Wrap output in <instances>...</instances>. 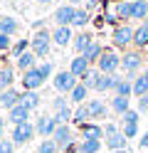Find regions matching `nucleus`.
Listing matches in <instances>:
<instances>
[{
    "label": "nucleus",
    "instance_id": "45",
    "mask_svg": "<svg viewBox=\"0 0 148 153\" xmlns=\"http://www.w3.org/2000/svg\"><path fill=\"white\" fill-rule=\"evenodd\" d=\"M104 20H106L109 25H116V20H118V17H116V13H106V17H104Z\"/></svg>",
    "mask_w": 148,
    "mask_h": 153
},
{
    "label": "nucleus",
    "instance_id": "22",
    "mask_svg": "<svg viewBox=\"0 0 148 153\" xmlns=\"http://www.w3.org/2000/svg\"><path fill=\"white\" fill-rule=\"evenodd\" d=\"M86 94H89V89L84 87L82 82H79L77 87H74L72 91H69V99H72V101L77 104V106H82V104H86V101H89V99H86Z\"/></svg>",
    "mask_w": 148,
    "mask_h": 153
},
{
    "label": "nucleus",
    "instance_id": "16",
    "mask_svg": "<svg viewBox=\"0 0 148 153\" xmlns=\"http://www.w3.org/2000/svg\"><path fill=\"white\" fill-rule=\"evenodd\" d=\"M17 27H20V22L15 20V17L0 15V35H7V37H13V35H17Z\"/></svg>",
    "mask_w": 148,
    "mask_h": 153
},
{
    "label": "nucleus",
    "instance_id": "24",
    "mask_svg": "<svg viewBox=\"0 0 148 153\" xmlns=\"http://www.w3.org/2000/svg\"><path fill=\"white\" fill-rule=\"evenodd\" d=\"M111 111L118 114V116H123L126 111H131V99H126V97H114V99H111Z\"/></svg>",
    "mask_w": 148,
    "mask_h": 153
},
{
    "label": "nucleus",
    "instance_id": "21",
    "mask_svg": "<svg viewBox=\"0 0 148 153\" xmlns=\"http://www.w3.org/2000/svg\"><path fill=\"white\" fill-rule=\"evenodd\" d=\"M20 101V94L15 91V89H7V91H0V106H3V109H13L15 106V104Z\"/></svg>",
    "mask_w": 148,
    "mask_h": 153
},
{
    "label": "nucleus",
    "instance_id": "49",
    "mask_svg": "<svg viewBox=\"0 0 148 153\" xmlns=\"http://www.w3.org/2000/svg\"><path fill=\"white\" fill-rule=\"evenodd\" d=\"M69 5H72V7H79V5H82V0H69Z\"/></svg>",
    "mask_w": 148,
    "mask_h": 153
},
{
    "label": "nucleus",
    "instance_id": "55",
    "mask_svg": "<svg viewBox=\"0 0 148 153\" xmlns=\"http://www.w3.org/2000/svg\"><path fill=\"white\" fill-rule=\"evenodd\" d=\"M146 22H148V20H146Z\"/></svg>",
    "mask_w": 148,
    "mask_h": 153
},
{
    "label": "nucleus",
    "instance_id": "54",
    "mask_svg": "<svg viewBox=\"0 0 148 153\" xmlns=\"http://www.w3.org/2000/svg\"><path fill=\"white\" fill-rule=\"evenodd\" d=\"M72 153H79V151H72Z\"/></svg>",
    "mask_w": 148,
    "mask_h": 153
},
{
    "label": "nucleus",
    "instance_id": "32",
    "mask_svg": "<svg viewBox=\"0 0 148 153\" xmlns=\"http://www.w3.org/2000/svg\"><path fill=\"white\" fill-rule=\"evenodd\" d=\"M131 84H133V94H136V97H146V94H148V79L143 74H138Z\"/></svg>",
    "mask_w": 148,
    "mask_h": 153
},
{
    "label": "nucleus",
    "instance_id": "31",
    "mask_svg": "<svg viewBox=\"0 0 148 153\" xmlns=\"http://www.w3.org/2000/svg\"><path fill=\"white\" fill-rule=\"evenodd\" d=\"M114 13L118 20H131V0H121V3H116Z\"/></svg>",
    "mask_w": 148,
    "mask_h": 153
},
{
    "label": "nucleus",
    "instance_id": "23",
    "mask_svg": "<svg viewBox=\"0 0 148 153\" xmlns=\"http://www.w3.org/2000/svg\"><path fill=\"white\" fill-rule=\"evenodd\" d=\"M91 42H94V40H91V35L79 32V35L74 37V40H72V45H74V52H77V54H84V52H86V47L91 45Z\"/></svg>",
    "mask_w": 148,
    "mask_h": 153
},
{
    "label": "nucleus",
    "instance_id": "8",
    "mask_svg": "<svg viewBox=\"0 0 148 153\" xmlns=\"http://www.w3.org/2000/svg\"><path fill=\"white\" fill-rule=\"evenodd\" d=\"M74 13H77V7H72V5H59L57 10H54V22H57V27H69L72 25V20H74Z\"/></svg>",
    "mask_w": 148,
    "mask_h": 153
},
{
    "label": "nucleus",
    "instance_id": "9",
    "mask_svg": "<svg viewBox=\"0 0 148 153\" xmlns=\"http://www.w3.org/2000/svg\"><path fill=\"white\" fill-rule=\"evenodd\" d=\"M114 45L116 47H128L133 42V27H128V25H118V27H114Z\"/></svg>",
    "mask_w": 148,
    "mask_h": 153
},
{
    "label": "nucleus",
    "instance_id": "44",
    "mask_svg": "<svg viewBox=\"0 0 148 153\" xmlns=\"http://www.w3.org/2000/svg\"><path fill=\"white\" fill-rule=\"evenodd\" d=\"M138 111H148V94L138 99Z\"/></svg>",
    "mask_w": 148,
    "mask_h": 153
},
{
    "label": "nucleus",
    "instance_id": "48",
    "mask_svg": "<svg viewBox=\"0 0 148 153\" xmlns=\"http://www.w3.org/2000/svg\"><path fill=\"white\" fill-rule=\"evenodd\" d=\"M94 7H96V0H89V3H86V7H84V10H86V13H91V10H94Z\"/></svg>",
    "mask_w": 148,
    "mask_h": 153
},
{
    "label": "nucleus",
    "instance_id": "26",
    "mask_svg": "<svg viewBox=\"0 0 148 153\" xmlns=\"http://www.w3.org/2000/svg\"><path fill=\"white\" fill-rule=\"evenodd\" d=\"M133 45L136 47H148V22L138 25L133 30Z\"/></svg>",
    "mask_w": 148,
    "mask_h": 153
},
{
    "label": "nucleus",
    "instance_id": "19",
    "mask_svg": "<svg viewBox=\"0 0 148 153\" xmlns=\"http://www.w3.org/2000/svg\"><path fill=\"white\" fill-rule=\"evenodd\" d=\"M114 82H116V76H111V74H99V79H96V84H94V91H99V94L114 91Z\"/></svg>",
    "mask_w": 148,
    "mask_h": 153
},
{
    "label": "nucleus",
    "instance_id": "47",
    "mask_svg": "<svg viewBox=\"0 0 148 153\" xmlns=\"http://www.w3.org/2000/svg\"><path fill=\"white\" fill-rule=\"evenodd\" d=\"M5 121H7V119L0 116V141H3V133H5Z\"/></svg>",
    "mask_w": 148,
    "mask_h": 153
},
{
    "label": "nucleus",
    "instance_id": "37",
    "mask_svg": "<svg viewBox=\"0 0 148 153\" xmlns=\"http://www.w3.org/2000/svg\"><path fill=\"white\" fill-rule=\"evenodd\" d=\"M37 72H39V76H42V82H47L49 76H52L54 67H52V62H42V64H37Z\"/></svg>",
    "mask_w": 148,
    "mask_h": 153
},
{
    "label": "nucleus",
    "instance_id": "30",
    "mask_svg": "<svg viewBox=\"0 0 148 153\" xmlns=\"http://www.w3.org/2000/svg\"><path fill=\"white\" fill-rule=\"evenodd\" d=\"M106 146L111 148V151H123V148H126V136L118 131V133H114V136L106 138Z\"/></svg>",
    "mask_w": 148,
    "mask_h": 153
},
{
    "label": "nucleus",
    "instance_id": "14",
    "mask_svg": "<svg viewBox=\"0 0 148 153\" xmlns=\"http://www.w3.org/2000/svg\"><path fill=\"white\" fill-rule=\"evenodd\" d=\"M72 40H74V37H72V27H54L52 42H54L57 47H67Z\"/></svg>",
    "mask_w": 148,
    "mask_h": 153
},
{
    "label": "nucleus",
    "instance_id": "25",
    "mask_svg": "<svg viewBox=\"0 0 148 153\" xmlns=\"http://www.w3.org/2000/svg\"><path fill=\"white\" fill-rule=\"evenodd\" d=\"M79 153H99L101 151V141L99 138H82V143L77 146Z\"/></svg>",
    "mask_w": 148,
    "mask_h": 153
},
{
    "label": "nucleus",
    "instance_id": "2",
    "mask_svg": "<svg viewBox=\"0 0 148 153\" xmlns=\"http://www.w3.org/2000/svg\"><path fill=\"white\" fill-rule=\"evenodd\" d=\"M96 69L101 72V74H111V76H116V72L121 69V57H118L116 52H111V50H106V52L101 54V59L96 62Z\"/></svg>",
    "mask_w": 148,
    "mask_h": 153
},
{
    "label": "nucleus",
    "instance_id": "12",
    "mask_svg": "<svg viewBox=\"0 0 148 153\" xmlns=\"http://www.w3.org/2000/svg\"><path fill=\"white\" fill-rule=\"evenodd\" d=\"M84 106H86V111H89V119H106V114H109L106 104H104L101 99H89Z\"/></svg>",
    "mask_w": 148,
    "mask_h": 153
},
{
    "label": "nucleus",
    "instance_id": "20",
    "mask_svg": "<svg viewBox=\"0 0 148 153\" xmlns=\"http://www.w3.org/2000/svg\"><path fill=\"white\" fill-rule=\"evenodd\" d=\"M101 54H104V50H101V42H96V40H94L91 45L86 47V52H84L82 57H84V59H86L89 64H91V62H99V59H101Z\"/></svg>",
    "mask_w": 148,
    "mask_h": 153
},
{
    "label": "nucleus",
    "instance_id": "33",
    "mask_svg": "<svg viewBox=\"0 0 148 153\" xmlns=\"http://www.w3.org/2000/svg\"><path fill=\"white\" fill-rule=\"evenodd\" d=\"M72 121L77 123V126H84V123H89V111H86V106H84V104L74 109V116H72Z\"/></svg>",
    "mask_w": 148,
    "mask_h": 153
},
{
    "label": "nucleus",
    "instance_id": "34",
    "mask_svg": "<svg viewBox=\"0 0 148 153\" xmlns=\"http://www.w3.org/2000/svg\"><path fill=\"white\" fill-rule=\"evenodd\" d=\"M89 15L84 7H77V13H74V20H72V25H77V27H84V25H89Z\"/></svg>",
    "mask_w": 148,
    "mask_h": 153
},
{
    "label": "nucleus",
    "instance_id": "1",
    "mask_svg": "<svg viewBox=\"0 0 148 153\" xmlns=\"http://www.w3.org/2000/svg\"><path fill=\"white\" fill-rule=\"evenodd\" d=\"M30 50H32L35 57H45V54H49V50H52V32L37 30V35L30 40Z\"/></svg>",
    "mask_w": 148,
    "mask_h": 153
},
{
    "label": "nucleus",
    "instance_id": "29",
    "mask_svg": "<svg viewBox=\"0 0 148 153\" xmlns=\"http://www.w3.org/2000/svg\"><path fill=\"white\" fill-rule=\"evenodd\" d=\"M13 82H15V72H13V67H3V74H0V91L13 89Z\"/></svg>",
    "mask_w": 148,
    "mask_h": 153
},
{
    "label": "nucleus",
    "instance_id": "42",
    "mask_svg": "<svg viewBox=\"0 0 148 153\" xmlns=\"http://www.w3.org/2000/svg\"><path fill=\"white\" fill-rule=\"evenodd\" d=\"M121 121H123V123H138V114L131 109V111H126V114H123V119H121Z\"/></svg>",
    "mask_w": 148,
    "mask_h": 153
},
{
    "label": "nucleus",
    "instance_id": "35",
    "mask_svg": "<svg viewBox=\"0 0 148 153\" xmlns=\"http://www.w3.org/2000/svg\"><path fill=\"white\" fill-rule=\"evenodd\" d=\"M59 148H57V143L52 141V138H45L42 143L37 146V153H57Z\"/></svg>",
    "mask_w": 148,
    "mask_h": 153
},
{
    "label": "nucleus",
    "instance_id": "18",
    "mask_svg": "<svg viewBox=\"0 0 148 153\" xmlns=\"http://www.w3.org/2000/svg\"><path fill=\"white\" fill-rule=\"evenodd\" d=\"M131 94H133V84L128 82V79H118V76H116V82H114V97L131 99Z\"/></svg>",
    "mask_w": 148,
    "mask_h": 153
},
{
    "label": "nucleus",
    "instance_id": "53",
    "mask_svg": "<svg viewBox=\"0 0 148 153\" xmlns=\"http://www.w3.org/2000/svg\"><path fill=\"white\" fill-rule=\"evenodd\" d=\"M0 74H3V64H0Z\"/></svg>",
    "mask_w": 148,
    "mask_h": 153
},
{
    "label": "nucleus",
    "instance_id": "5",
    "mask_svg": "<svg viewBox=\"0 0 148 153\" xmlns=\"http://www.w3.org/2000/svg\"><path fill=\"white\" fill-rule=\"evenodd\" d=\"M52 141L57 143V148H59V151L72 148V146H74V131H72V126H57Z\"/></svg>",
    "mask_w": 148,
    "mask_h": 153
},
{
    "label": "nucleus",
    "instance_id": "4",
    "mask_svg": "<svg viewBox=\"0 0 148 153\" xmlns=\"http://www.w3.org/2000/svg\"><path fill=\"white\" fill-rule=\"evenodd\" d=\"M52 84H54V89H57V91L69 94V91H72L79 82H77V76H74L72 72H69V69H62V72H57V76L52 79Z\"/></svg>",
    "mask_w": 148,
    "mask_h": 153
},
{
    "label": "nucleus",
    "instance_id": "38",
    "mask_svg": "<svg viewBox=\"0 0 148 153\" xmlns=\"http://www.w3.org/2000/svg\"><path fill=\"white\" fill-rule=\"evenodd\" d=\"M121 133L126 136V141H128V138H136V136H138V123H123V126H121Z\"/></svg>",
    "mask_w": 148,
    "mask_h": 153
},
{
    "label": "nucleus",
    "instance_id": "13",
    "mask_svg": "<svg viewBox=\"0 0 148 153\" xmlns=\"http://www.w3.org/2000/svg\"><path fill=\"white\" fill-rule=\"evenodd\" d=\"M89 69H91V64H89L82 54H74V59L69 62V72H72V74L77 76V79H82V76H84Z\"/></svg>",
    "mask_w": 148,
    "mask_h": 153
},
{
    "label": "nucleus",
    "instance_id": "17",
    "mask_svg": "<svg viewBox=\"0 0 148 153\" xmlns=\"http://www.w3.org/2000/svg\"><path fill=\"white\" fill-rule=\"evenodd\" d=\"M35 67H37V57L32 54V50L17 57V69L22 72V74H25V72H30V69H35Z\"/></svg>",
    "mask_w": 148,
    "mask_h": 153
},
{
    "label": "nucleus",
    "instance_id": "3",
    "mask_svg": "<svg viewBox=\"0 0 148 153\" xmlns=\"http://www.w3.org/2000/svg\"><path fill=\"white\" fill-rule=\"evenodd\" d=\"M141 67H143V57L138 52H128L126 57H121V69H126L128 82H133L138 76V69H141Z\"/></svg>",
    "mask_w": 148,
    "mask_h": 153
},
{
    "label": "nucleus",
    "instance_id": "40",
    "mask_svg": "<svg viewBox=\"0 0 148 153\" xmlns=\"http://www.w3.org/2000/svg\"><path fill=\"white\" fill-rule=\"evenodd\" d=\"M13 37H7V35H0V52H7V50H13Z\"/></svg>",
    "mask_w": 148,
    "mask_h": 153
},
{
    "label": "nucleus",
    "instance_id": "46",
    "mask_svg": "<svg viewBox=\"0 0 148 153\" xmlns=\"http://www.w3.org/2000/svg\"><path fill=\"white\" fill-rule=\"evenodd\" d=\"M141 148H143V151H148V131L141 136Z\"/></svg>",
    "mask_w": 148,
    "mask_h": 153
},
{
    "label": "nucleus",
    "instance_id": "50",
    "mask_svg": "<svg viewBox=\"0 0 148 153\" xmlns=\"http://www.w3.org/2000/svg\"><path fill=\"white\" fill-rule=\"evenodd\" d=\"M143 76H146V79H148V67H146V69H143Z\"/></svg>",
    "mask_w": 148,
    "mask_h": 153
},
{
    "label": "nucleus",
    "instance_id": "10",
    "mask_svg": "<svg viewBox=\"0 0 148 153\" xmlns=\"http://www.w3.org/2000/svg\"><path fill=\"white\" fill-rule=\"evenodd\" d=\"M27 119H30V109L27 106H22V104H15L13 109L7 111V121L13 123V126H20V123H27Z\"/></svg>",
    "mask_w": 148,
    "mask_h": 153
},
{
    "label": "nucleus",
    "instance_id": "51",
    "mask_svg": "<svg viewBox=\"0 0 148 153\" xmlns=\"http://www.w3.org/2000/svg\"><path fill=\"white\" fill-rule=\"evenodd\" d=\"M111 153H128V151H126V148H123V151H111Z\"/></svg>",
    "mask_w": 148,
    "mask_h": 153
},
{
    "label": "nucleus",
    "instance_id": "36",
    "mask_svg": "<svg viewBox=\"0 0 148 153\" xmlns=\"http://www.w3.org/2000/svg\"><path fill=\"white\" fill-rule=\"evenodd\" d=\"M25 52H30V40H17L15 45H13V54H15V59L20 54H25Z\"/></svg>",
    "mask_w": 148,
    "mask_h": 153
},
{
    "label": "nucleus",
    "instance_id": "41",
    "mask_svg": "<svg viewBox=\"0 0 148 153\" xmlns=\"http://www.w3.org/2000/svg\"><path fill=\"white\" fill-rule=\"evenodd\" d=\"M52 109H54V114H57V111H62V109H69V104H67L64 97H57V99L52 101Z\"/></svg>",
    "mask_w": 148,
    "mask_h": 153
},
{
    "label": "nucleus",
    "instance_id": "43",
    "mask_svg": "<svg viewBox=\"0 0 148 153\" xmlns=\"http://www.w3.org/2000/svg\"><path fill=\"white\" fill-rule=\"evenodd\" d=\"M118 131H121V128H118L116 123H106V126H104V133H106V136H114V133H118Z\"/></svg>",
    "mask_w": 148,
    "mask_h": 153
},
{
    "label": "nucleus",
    "instance_id": "6",
    "mask_svg": "<svg viewBox=\"0 0 148 153\" xmlns=\"http://www.w3.org/2000/svg\"><path fill=\"white\" fill-rule=\"evenodd\" d=\"M57 126H59V123H57L54 116H39L37 123H35V133H39V136H45V138H52Z\"/></svg>",
    "mask_w": 148,
    "mask_h": 153
},
{
    "label": "nucleus",
    "instance_id": "15",
    "mask_svg": "<svg viewBox=\"0 0 148 153\" xmlns=\"http://www.w3.org/2000/svg\"><path fill=\"white\" fill-rule=\"evenodd\" d=\"M131 20H148V0H131Z\"/></svg>",
    "mask_w": 148,
    "mask_h": 153
},
{
    "label": "nucleus",
    "instance_id": "52",
    "mask_svg": "<svg viewBox=\"0 0 148 153\" xmlns=\"http://www.w3.org/2000/svg\"><path fill=\"white\" fill-rule=\"evenodd\" d=\"M37 3H49V0H37Z\"/></svg>",
    "mask_w": 148,
    "mask_h": 153
},
{
    "label": "nucleus",
    "instance_id": "28",
    "mask_svg": "<svg viewBox=\"0 0 148 153\" xmlns=\"http://www.w3.org/2000/svg\"><path fill=\"white\" fill-rule=\"evenodd\" d=\"M20 104L27 106L30 111H35V109L39 106V94H37V91H25V94H20Z\"/></svg>",
    "mask_w": 148,
    "mask_h": 153
},
{
    "label": "nucleus",
    "instance_id": "7",
    "mask_svg": "<svg viewBox=\"0 0 148 153\" xmlns=\"http://www.w3.org/2000/svg\"><path fill=\"white\" fill-rule=\"evenodd\" d=\"M32 136H35V126L27 121V123H20V126H15V128H13V136H10V138H13L15 146H22V143H27Z\"/></svg>",
    "mask_w": 148,
    "mask_h": 153
},
{
    "label": "nucleus",
    "instance_id": "27",
    "mask_svg": "<svg viewBox=\"0 0 148 153\" xmlns=\"http://www.w3.org/2000/svg\"><path fill=\"white\" fill-rule=\"evenodd\" d=\"M82 128V138H101L104 136V126H99V123H84Z\"/></svg>",
    "mask_w": 148,
    "mask_h": 153
},
{
    "label": "nucleus",
    "instance_id": "11",
    "mask_svg": "<svg viewBox=\"0 0 148 153\" xmlns=\"http://www.w3.org/2000/svg\"><path fill=\"white\" fill-rule=\"evenodd\" d=\"M42 84H45V82H42V76H39L37 67L22 74V87H25V91H37L39 87H42Z\"/></svg>",
    "mask_w": 148,
    "mask_h": 153
},
{
    "label": "nucleus",
    "instance_id": "39",
    "mask_svg": "<svg viewBox=\"0 0 148 153\" xmlns=\"http://www.w3.org/2000/svg\"><path fill=\"white\" fill-rule=\"evenodd\" d=\"M0 153H15L13 138H3V141H0Z\"/></svg>",
    "mask_w": 148,
    "mask_h": 153
}]
</instances>
